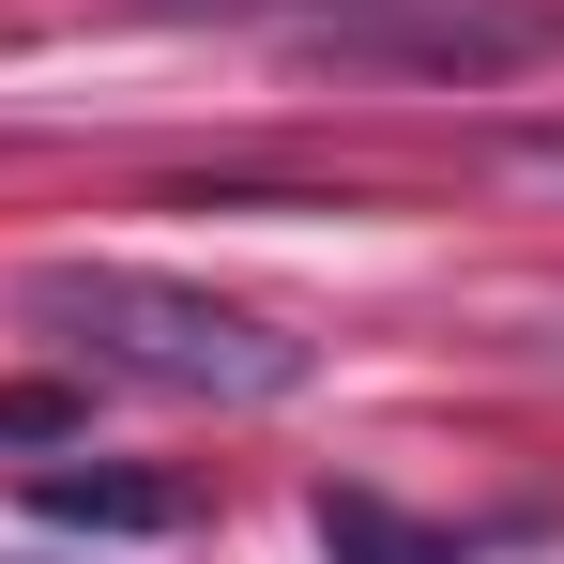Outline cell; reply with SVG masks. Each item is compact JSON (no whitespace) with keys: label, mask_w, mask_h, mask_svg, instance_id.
Here are the masks:
<instances>
[{"label":"cell","mask_w":564,"mask_h":564,"mask_svg":"<svg viewBox=\"0 0 564 564\" xmlns=\"http://www.w3.org/2000/svg\"><path fill=\"white\" fill-rule=\"evenodd\" d=\"M15 321L62 336L93 381H153V397H214V412H260V397H305V336L229 305V290H184L153 260H31L15 275Z\"/></svg>","instance_id":"6da1fadb"},{"label":"cell","mask_w":564,"mask_h":564,"mask_svg":"<svg viewBox=\"0 0 564 564\" xmlns=\"http://www.w3.org/2000/svg\"><path fill=\"white\" fill-rule=\"evenodd\" d=\"M290 46L336 62V77H519L564 31H550V0H336Z\"/></svg>","instance_id":"7a4b0ae2"},{"label":"cell","mask_w":564,"mask_h":564,"mask_svg":"<svg viewBox=\"0 0 564 564\" xmlns=\"http://www.w3.org/2000/svg\"><path fill=\"white\" fill-rule=\"evenodd\" d=\"M31 519H46V534H184L198 519V488L184 473H31Z\"/></svg>","instance_id":"3957f363"},{"label":"cell","mask_w":564,"mask_h":564,"mask_svg":"<svg viewBox=\"0 0 564 564\" xmlns=\"http://www.w3.org/2000/svg\"><path fill=\"white\" fill-rule=\"evenodd\" d=\"M321 564H458V534H427L381 488H321Z\"/></svg>","instance_id":"277c9868"},{"label":"cell","mask_w":564,"mask_h":564,"mask_svg":"<svg viewBox=\"0 0 564 564\" xmlns=\"http://www.w3.org/2000/svg\"><path fill=\"white\" fill-rule=\"evenodd\" d=\"M93 443V381H0V458H62Z\"/></svg>","instance_id":"5b68a950"},{"label":"cell","mask_w":564,"mask_h":564,"mask_svg":"<svg viewBox=\"0 0 564 564\" xmlns=\"http://www.w3.org/2000/svg\"><path fill=\"white\" fill-rule=\"evenodd\" d=\"M488 169H503V184H534V198H564V122H503V138H488Z\"/></svg>","instance_id":"8992f818"},{"label":"cell","mask_w":564,"mask_h":564,"mask_svg":"<svg viewBox=\"0 0 564 564\" xmlns=\"http://www.w3.org/2000/svg\"><path fill=\"white\" fill-rule=\"evenodd\" d=\"M550 31H564V0H550Z\"/></svg>","instance_id":"52a82bcc"}]
</instances>
